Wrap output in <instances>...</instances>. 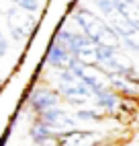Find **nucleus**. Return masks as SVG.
Here are the masks:
<instances>
[{"label":"nucleus","mask_w":139,"mask_h":146,"mask_svg":"<svg viewBox=\"0 0 139 146\" xmlns=\"http://www.w3.org/2000/svg\"><path fill=\"white\" fill-rule=\"evenodd\" d=\"M96 146H115V144H104V142H100V144H96Z\"/></svg>","instance_id":"12"},{"label":"nucleus","mask_w":139,"mask_h":146,"mask_svg":"<svg viewBox=\"0 0 139 146\" xmlns=\"http://www.w3.org/2000/svg\"><path fill=\"white\" fill-rule=\"evenodd\" d=\"M43 62L51 68V70H66V68L76 64V60L72 58V54H70V50L59 39H55V37L47 45V52H45Z\"/></svg>","instance_id":"4"},{"label":"nucleus","mask_w":139,"mask_h":146,"mask_svg":"<svg viewBox=\"0 0 139 146\" xmlns=\"http://www.w3.org/2000/svg\"><path fill=\"white\" fill-rule=\"evenodd\" d=\"M57 146H59V144H57Z\"/></svg>","instance_id":"13"},{"label":"nucleus","mask_w":139,"mask_h":146,"mask_svg":"<svg viewBox=\"0 0 139 146\" xmlns=\"http://www.w3.org/2000/svg\"><path fill=\"white\" fill-rule=\"evenodd\" d=\"M76 117H78V119H82V121H102V119H104V111H94V109H78Z\"/></svg>","instance_id":"9"},{"label":"nucleus","mask_w":139,"mask_h":146,"mask_svg":"<svg viewBox=\"0 0 139 146\" xmlns=\"http://www.w3.org/2000/svg\"><path fill=\"white\" fill-rule=\"evenodd\" d=\"M6 52H8V41H6V37L0 33V58H4Z\"/></svg>","instance_id":"11"},{"label":"nucleus","mask_w":139,"mask_h":146,"mask_svg":"<svg viewBox=\"0 0 139 146\" xmlns=\"http://www.w3.org/2000/svg\"><path fill=\"white\" fill-rule=\"evenodd\" d=\"M57 72V95L64 97L72 105H84L90 99H94V93L78 78V76L66 68V70H55Z\"/></svg>","instance_id":"2"},{"label":"nucleus","mask_w":139,"mask_h":146,"mask_svg":"<svg viewBox=\"0 0 139 146\" xmlns=\"http://www.w3.org/2000/svg\"><path fill=\"white\" fill-rule=\"evenodd\" d=\"M29 105L31 109L39 115L47 109H53V107H59V95L57 91L49 89V86H37L33 89V93L29 95Z\"/></svg>","instance_id":"7"},{"label":"nucleus","mask_w":139,"mask_h":146,"mask_svg":"<svg viewBox=\"0 0 139 146\" xmlns=\"http://www.w3.org/2000/svg\"><path fill=\"white\" fill-rule=\"evenodd\" d=\"M37 119L41 123H45L47 128L51 132H55V134H64V132L72 130L76 125V119L72 117V115H68L66 111H62L59 107H53V109H47L43 113H39Z\"/></svg>","instance_id":"5"},{"label":"nucleus","mask_w":139,"mask_h":146,"mask_svg":"<svg viewBox=\"0 0 139 146\" xmlns=\"http://www.w3.org/2000/svg\"><path fill=\"white\" fill-rule=\"evenodd\" d=\"M72 21L76 23V27L88 37L90 41H94L96 45H108V47H121V39L119 35L113 31L104 19H100L98 15H94L90 8L86 6H78L74 11Z\"/></svg>","instance_id":"1"},{"label":"nucleus","mask_w":139,"mask_h":146,"mask_svg":"<svg viewBox=\"0 0 139 146\" xmlns=\"http://www.w3.org/2000/svg\"><path fill=\"white\" fill-rule=\"evenodd\" d=\"M102 142V136L92 130H68L64 134H57L59 146H96Z\"/></svg>","instance_id":"6"},{"label":"nucleus","mask_w":139,"mask_h":146,"mask_svg":"<svg viewBox=\"0 0 139 146\" xmlns=\"http://www.w3.org/2000/svg\"><path fill=\"white\" fill-rule=\"evenodd\" d=\"M113 2L127 23H131L135 29H139V0H113Z\"/></svg>","instance_id":"8"},{"label":"nucleus","mask_w":139,"mask_h":146,"mask_svg":"<svg viewBox=\"0 0 139 146\" xmlns=\"http://www.w3.org/2000/svg\"><path fill=\"white\" fill-rule=\"evenodd\" d=\"M12 4L23 8V11H29V13H39L41 11V0H12Z\"/></svg>","instance_id":"10"},{"label":"nucleus","mask_w":139,"mask_h":146,"mask_svg":"<svg viewBox=\"0 0 139 146\" xmlns=\"http://www.w3.org/2000/svg\"><path fill=\"white\" fill-rule=\"evenodd\" d=\"M6 23H8V29H10V33L16 41H25L29 39L35 31H37V25L39 21L33 17V13L29 11H23V8H18L12 4V8L6 13Z\"/></svg>","instance_id":"3"}]
</instances>
